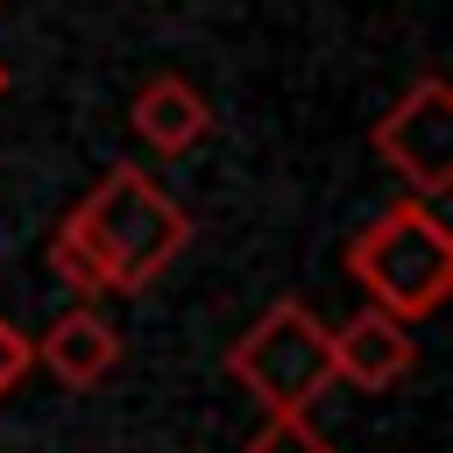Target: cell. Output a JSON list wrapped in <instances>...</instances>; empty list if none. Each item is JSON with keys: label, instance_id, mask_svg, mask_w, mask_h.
<instances>
[{"label": "cell", "instance_id": "1", "mask_svg": "<svg viewBox=\"0 0 453 453\" xmlns=\"http://www.w3.org/2000/svg\"><path fill=\"white\" fill-rule=\"evenodd\" d=\"M191 248V212L134 163H113L57 226L50 269L78 297H142Z\"/></svg>", "mask_w": 453, "mask_h": 453}, {"label": "cell", "instance_id": "2", "mask_svg": "<svg viewBox=\"0 0 453 453\" xmlns=\"http://www.w3.org/2000/svg\"><path fill=\"white\" fill-rule=\"evenodd\" d=\"M347 276L368 290L375 311H389L396 326H418L453 290V226L439 219V205L396 198L347 241Z\"/></svg>", "mask_w": 453, "mask_h": 453}, {"label": "cell", "instance_id": "3", "mask_svg": "<svg viewBox=\"0 0 453 453\" xmlns=\"http://www.w3.org/2000/svg\"><path fill=\"white\" fill-rule=\"evenodd\" d=\"M226 375L276 418V411H311L333 389V326H319L311 304L276 297L234 347H226Z\"/></svg>", "mask_w": 453, "mask_h": 453}, {"label": "cell", "instance_id": "4", "mask_svg": "<svg viewBox=\"0 0 453 453\" xmlns=\"http://www.w3.org/2000/svg\"><path fill=\"white\" fill-rule=\"evenodd\" d=\"M368 149H375L425 205L446 198V191H453V85L425 71L389 113H375Z\"/></svg>", "mask_w": 453, "mask_h": 453}, {"label": "cell", "instance_id": "5", "mask_svg": "<svg viewBox=\"0 0 453 453\" xmlns=\"http://www.w3.org/2000/svg\"><path fill=\"white\" fill-rule=\"evenodd\" d=\"M418 368V340L411 326H396L389 311H354L340 333H333V382H354V389H396L403 375Z\"/></svg>", "mask_w": 453, "mask_h": 453}, {"label": "cell", "instance_id": "6", "mask_svg": "<svg viewBox=\"0 0 453 453\" xmlns=\"http://www.w3.org/2000/svg\"><path fill=\"white\" fill-rule=\"evenodd\" d=\"M127 127H134L156 156H191V149L212 134V106H205V92H198L191 78L156 71V78H142V92L127 99Z\"/></svg>", "mask_w": 453, "mask_h": 453}, {"label": "cell", "instance_id": "7", "mask_svg": "<svg viewBox=\"0 0 453 453\" xmlns=\"http://www.w3.org/2000/svg\"><path fill=\"white\" fill-rule=\"evenodd\" d=\"M35 347V361L64 382V389H99L113 368H120V333L92 311V304H78V311H64L42 340H28Z\"/></svg>", "mask_w": 453, "mask_h": 453}, {"label": "cell", "instance_id": "8", "mask_svg": "<svg viewBox=\"0 0 453 453\" xmlns=\"http://www.w3.org/2000/svg\"><path fill=\"white\" fill-rule=\"evenodd\" d=\"M248 453H333V446H326V432L304 411H276V418H262V432L248 439Z\"/></svg>", "mask_w": 453, "mask_h": 453}, {"label": "cell", "instance_id": "9", "mask_svg": "<svg viewBox=\"0 0 453 453\" xmlns=\"http://www.w3.org/2000/svg\"><path fill=\"white\" fill-rule=\"evenodd\" d=\"M35 368V347H28V333H14V319H0V396L21 382Z\"/></svg>", "mask_w": 453, "mask_h": 453}, {"label": "cell", "instance_id": "10", "mask_svg": "<svg viewBox=\"0 0 453 453\" xmlns=\"http://www.w3.org/2000/svg\"><path fill=\"white\" fill-rule=\"evenodd\" d=\"M0 99H7V64H0Z\"/></svg>", "mask_w": 453, "mask_h": 453}]
</instances>
